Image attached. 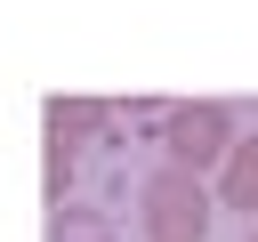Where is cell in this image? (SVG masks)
I'll use <instances>...</instances> for the list:
<instances>
[{"label":"cell","instance_id":"cell-2","mask_svg":"<svg viewBox=\"0 0 258 242\" xmlns=\"http://www.w3.org/2000/svg\"><path fill=\"white\" fill-rule=\"evenodd\" d=\"M161 145H169L177 169L202 177V169H226V153H234L242 137H234V113H226V105L194 97V105H169V113H161Z\"/></svg>","mask_w":258,"mask_h":242},{"label":"cell","instance_id":"cell-3","mask_svg":"<svg viewBox=\"0 0 258 242\" xmlns=\"http://www.w3.org/2000/svg\"><path fill=\"white\" fill-rule=\"evenodd\" d=\"M218 210H250V226H258V137H242V145L226 153V169H218Z\"/></svg>","mask_w":258,"mask_h":242},{"label":"cell","instance_id":"cell-1","mask_svg":"<svg viewBox=\"0 0 258 242\" xmlns=\"http://www.w3.org/2000/svg\"><path fill=\"white\" fill-rule=\"evenodd\" d=\"M137 218H145V242H202L210 218H218V194H210L194 169L161 161V169L137 186Z\"/></svg>","mask_w":258,"mask_h":242},{"label":"cell","instance_id":"cell-6","mask_svg":"<svg viewBox=\"0 0 258 242\" xmlns=\"http://www.w3.org/2000/svg\"><path fill=\"white\" fill-rule=\"evenodd\" d=\"M64 186H73V137H48V202L64 210Z\"/></svg>","mask_w":258,"mask_h":242},{"label":"cell","instance_id":"cell-5","mask_svg":"<svg viewBox=\"0 0 258 242\" xmlns=\"http://www.w3.org/2000/svg\"><path fill=\"white\" fill-rule=\"evenodd\" d=\"M48 242H121V234H113V218H97V210H73V202H64V210H56V226H48Z\"/></svg>","mask_w":258,"mask_h":242},{"label":"cell","instance_id":"cell-7","mask_svg":"<svg viewBox=\"0 0 258 242\" xmlns=\"http://www.w3.org/2000/svg\"><path fill=\"white\" fill-rule=\"evenodd\" d=\"M250 242H258V226H250Z\"/></svg>","mask_w":258,"mask_h":242},{"label":"cell","instance_id":"cell-4","mask_svg":"<svg viewBox=\"0 0 258 242\" xmlns=\"http://www.w3.org/2000/svg\"><path fill=\"white\" fill-rule=\"evenodd\" d=\"M105 121H113V105H97V97H48V137H73V145H81V137H97Z\"/></svg>","mask_w":258,"mask_h":242}]
</instances>
